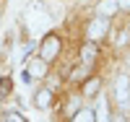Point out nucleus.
I'll return each instance as SVG.
<instances>
[{
	"label": "nucleus",
	"mask_w": 130,
	"mask_h": 122,
	"mask_svg": "<svg viewBox=\"0 0 130 122\" xmlns=\"http://www.w3.org/2000/svg\"><path fill=\"white\" fill-rule=\"evenodd\" d=\"M26 21H29V26H34L37 34H39L42 29L50 26V16L44 13V5H42V3H31L26 8Z\"/></svg>",
	"instance_id": "1"
},
{
	"label": "nucleus",
	"mask_w": 130,
	"mask_h": 122,
	"mask_svg": "<svg viewBox=\"0 0 130 122\" xmlns=\"http://www.w3.org/2000/svg\"><path fill=\"white\" fill-rule=\"evenodd\" d=\"M115 101L120 109L130 107V78H125V75H120L115 81Z\"/></svg>",
	"instance_id": "2"
},
{
	"label": "nucleus",
	"mask_w": 130,
	"mask_h": 122,
	"mask_svg": "<svg viewBox=\"0 0 130 122\" xmlns=\"http://www.w3.org/2000/svg\"><path fill=\"white\" fill-rule=\"evenodd\" d=\"M26 75L29 78H44L47 75V60H42V57L29 60L26 62Z\"/></svg>",
	"instance_id": "3"
},
{
	"label": "nucleus",
	"mask_w": 130,
	"mask_h": 122,
	"mask_svg": "<svg viewBox=\"0 0 130 122\" xmlns=\"http://www.w3.org/2000/svg\"><path fill=\"white\" fill-rule=\"evenodd\" d=\"M57 49H60L57 37H47L44 42H42V55H39V57H42V60H52V57L57 55Z\"/></svg>",
	"instance_id": "4"
},
{
	"label": "nucleus",
	"mask_w": 130,
	"mask_h": 122,
	"mask_svg": "<svg viewBox=\"0 0 130 122\" xmlns=\"http://www.w3.org/2000/svg\"><path fill=\"white\" fill-rule=\"evenodd\" d=\"M107 29H109V26H107V18H102V16L94 18L89 24V39H102L107 34Z\"/></svg>",
	"instance_id": "5"
},
{
	"label": "nucleus",
	"mask_w": 130,
	"mask_h": 122,
	"mask_svg": "<svg viewBox=\"0 0 130 122\" xmlns=\"http://www.w3.org/2000/svg\"><path fill=\"white\" fill-rule=\"evenodd\" d=\"M96 10H99L102 18H109V16H115L117 10H120V3H117V0H99Z\"/></svg>",
	"instance_id": "6"
},
{
	"label": "nucleus",
	"mask_w": 130,
	"mask_h": 122,
	"mask_svg": "<svg viewBox=\"0 0 130 122\" xmlns=\"http://www.w3.org/2000/svg\"><path fill=\"white\" fill-rule=\"evenodd\" d=\"M34 104H37V109H47V107L52 104V91H50V88L37 91V94H34Z\"/></svg>",
	"instance_id": "7"
},
{
	"label": "nucleus",
	"mask_w": 130,
	"mask_h": 122,
	"mask_svg": "<svg viewBox=\"0 0 130 122\" xmlns=\"http://www.w3.org/2000/svg\"><path fill=\"white\" fill-rule=\"evenodd\" d=\"M96 122H109V107H107V99L99 96L96 99Z\"/></svg>",
	"instance_id": "8"
},
{
	"label": "nucleus",
	"mask_w": 130,
	"mask_h": 122,
	"mask_svg": "<svg viewBox=\"0 0 130 122\" xmlns=\"http://www.w3.org/2000/svg\"><path fill=\"white\" fill-rule=\"evenodd\" d=\"M73 122H96V114L91 109H78V112L73 114Z\"/></svg>",
	"instance_id": "9"
},
{
	"label": "nucleus",
	"mask_w": 130,
	"mask_h": 122,
	"mask_svg": "<svg viewBox=\"0 0 130 122\" xmlns=\"http://www.w3.org/2000/svg\"><path fill=\"white\" fill-rule=\"evenodd\" d=\"M94 57H96V47L94 44H86V47L81 49V60L89 65V62H94Z\"/></svg>",
	"instance_id": "10"
},
{
	"label": "nucleus",
	"mask_w": 130,
	"mask_h": 122,
	"mask_svg": "<svg viewBox=\"0 0 130 122\" xmlns=\"http://www.w3.org/2000/svg\"><path fill=\"white\" fill-rule=\"evenodd\" d=\"M83 91H86V96H96V94H99V81H96V78H91L89 83H86V88H83Z\"/></svg>",
	"instance_id": "11"
},
{
	"label": "nucleus",
	"mask_w": 130,
	"mask_h": 122,
	"mask_svg": "<svg viewBox=\"0 0 130 122\" xmlns=\"http://www.w3.org/2000/svg\"><path fill=\"white\" fill-rule=\"evenodd\" d=\"M127 39H130V31H120V34H117V44H127Z\"/></svg>",
	"instance_id": "12"
},
{
	"label": "nucleus",
	"mask_w": 130,
	"mask_h": 122,
	"mask_svg": "<svg viewBox=\"0 0 130 122\" xmlns=\"http://www.w3.org/2000/svg\"><path fill=\"white\" fill-rule=\"evenodd\" d=\"M78 99H70V107H68V114H75V112H78Z\"/></svg>",
	"instance_id": "13"
},
{
	"label": "nucleus",
	"mask_w": 130,
	"mask_h": 122,
	"mask_svg": "<svg viewBox=\"0 0 130 122\" xmlns=\"http://www.w3.org/2000/svg\"><path fill=\"white\" fill-rule=\"evenodd\" d=\"M8 86H10L8 78H5V81H0V96H5V94H8Z\"/></svg>",
	"instance_id": "14"
},
{
	"label": "nucleus",
	"mask_w": 130,
	"mask_h": 122,
	"mask_svg": "<svg viewBox=\"0 0 130 122\" xmlns=\"http://www.w3.org/2000/svg\"><path fill=\"white\" fill-rule=\"evenodd\" d=\"M120 3V8H125V10H130V0H117Z\"/></svg>",
	"instance_id": "15"
},
{
	"label": "nucleus",
	"mask_w": 130,
	"mask_h": 122,
	"mask_svg": "<svg viewBox=\"0 0 130 122\" xmlns=\"http://www.w3.org/2000/svg\"><path fill=\"white\" fill-rule=\"evenodd\" d=\"M8 122H24V119H21V117H16V114H10V117H8Z\"/></svg>",
	"instance_id": "16"
},
{
	"label": "nucleus",
	"mask_w": 130,
	"mask_h": 122,
	"mask_svg": "<svg viewBox=\"0 0 130 122\" xmlns=\"http://www.w3.org/2000/svg\"><path fill=\"white\" fill-rule=\"evenodd\" d=\"M127 68H130V55H127Z\"/></svg>",
	"instance_id": "17"
}]
</instances>
